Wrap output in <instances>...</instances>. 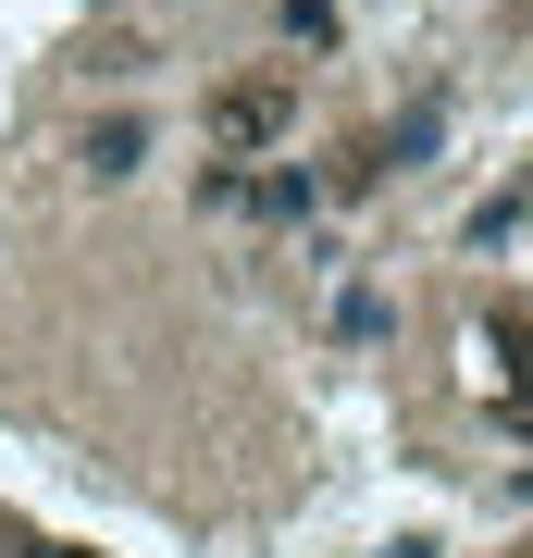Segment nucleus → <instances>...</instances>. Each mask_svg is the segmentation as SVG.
<instances>
[{
	"label": "nucleus",
	"instance_id": "1",
	"mask_svg": "<svg viewBox=\"0 0 533 558\" xmlns=\"http://www.w3.org/2000/svg\"><path fill=\"white\" fill-rule=\"evenodd\" d=\"M211 149L223 161H261V149H286V124H298V75H237V87H211Z\"/></svg>",
	"mask_w": 533,
	"mask_h": 558
},
{
	"label": "nucleus",
	"instance_id": "3",
	"mask_svg": "<svg viewBox=\"0 0 533 558\" xmlns=\"http://www.w3.org/2000/svg\"><path fill=\"white\" fill-rule=\"evenodd\" d=\"M137 161H149V124H137V112H112V124L87 137V174H137Z\"/></svg>",
	"mask_w": 533,
	"mask_h": 558
},
{
	"label": "nucleus",
	"instance_id": "5",
	"mask_svg": "<svg viewBox=\"0 0 533 558\" xmlns=\"http://www.w3.org/2000/svg\"><path fill=\"white\" fill-rule=\"evenodd\" d=\"M0 558H87V546H38V534H0Z\"/></svg>",
	"mask_w": 533,
	"mask_h": 558
},
{
	"label": "nucleus",
	"instance_id": "2",
	"mask_svg": "<svg viewBox=\"0 0 533 558\" xmlns=\"http://www.w3.org/2000/svg\"><path fill=\"white\" fill-rule=\"evenodd\" d=\"M484 360H496V410L533 435V311H496L484 323Z\"/></svg>",
	"mask_w": 533,
	"mask_h": 558
},
{
	"label": "nucleus",
	"instance_id": "4",
	"mask_svg": "<svg viewBox=\"0 0 533 558\" xmlns=\"http://www.w3.org/2000/svg\"><path fill=\"white\" fill-rule=\"evenodd\" d=\"M336 38V0H286V50H323Z\"/></svg>",
	"mask_w": 533,
	"mask_h": 558
}]
</instances>
